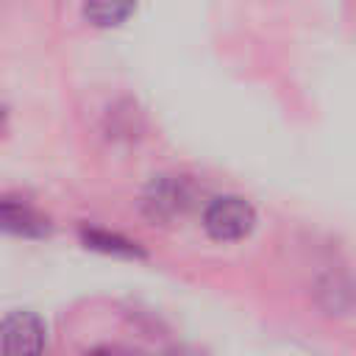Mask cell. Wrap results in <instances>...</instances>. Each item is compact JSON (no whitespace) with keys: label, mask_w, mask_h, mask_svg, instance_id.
Here are the masks:
<instances>
[{"label":"cell","mask_w":356,"mask_h":356,"mask_svg":"<svg viewBox=\"0 0 356 356\" xmlns=\"http://www.w3.org/2000/svg\"><path fill=\"white\" fill-rule=\"evenodd\" d=\"M195 200V186L184 175H159L142 195V211L153 222H172L186 214Z\"/></svg>","instance_id":"cell-1"},{"label":"cell","mask_w":356,"mask_h":356,"mask_svg":"<svg viewBox=\"0 0 356 356\" xmlns=\"http://www.w3.org/2000/svg\"><path fill=\"white\" fill-rule=\"evenodd\" d=\"M256 225L253 206L239 195H220L203 211V228L217 242L245 239Z\"/></svg>","instance_id":"cell-2"},{"label":"cell","mask_w":356,"mask_h":356,"mask_svg":"<svg viewBox=\"0 0 356 356\" xmlns=\"http://www.w3.org/2000/svg\"><path fill=\"white\" fill-rule=\"evenodd\" d=\"M47 342V331L39 314L33 312H11L0 323V353L3 356H42Z\"/></svg>","instance_id":"cell-3"},{"label":"cell","mask_w":356,"mask_h":356,"mask_svg":"<svg viewBox=\"0 0 356 356\" xmlns=\"http://www.w3.org/2000/svg\"><path fill=\"white\" fill-rule=\"evenodd\" d=\"M0 231L39 239V236H47L50 234V222L36 209H31L28 203L0 200Z\"/></svg>","instance_id":"cell-4"},{"label":"cell","mask_w":356,"mask_h":356,"mask_svg":"<svg viewBox=\"0 0 356 356\" xmlns=\"http://www.w3.org/2000/svg\"><path fill=\"white\" fill-rule=\"evenodd\" d=\"M136 0H83V17L97 28H114L125 22Z\"/></svg>","instance_id":"cell-5"},{"label":"cell","mask_w":356,"mask_h":356,"mask_svg":"<svg viewBox=\"0 0 356 356\" xmlns=\"http://www.w3.org/2000/svg\"><path fill=\"white\" fill-rule=\"evenodd\" d=\"M81 239H83L86 248H95V250H100V253L128 256V259L145 256V250H142L136 242H131V239H125V236H120V234L100 231V228H81Z\"/></svg>","instance_id":"cell-6"},{"label":"cell","mask_w":356,"mask_h":356,"mask_svg":"<svg viewBox=\"0 0 356 356\" xmlns=\"http://www.w3.org/2000/svg\"><path fill=\"white\" fill-rule=\"evenodd\" d=\"M164 356H203V353H197V350H192V348H186V345H175V348L164 350Z\"/></svg>","instance_id":"cell-7"}]
</instances>
